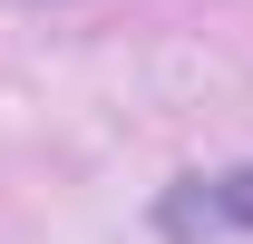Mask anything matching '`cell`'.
I'll use <instances>...</instances> for the list:
<instances>
[{"instance_id":"cell-1","label":"cell","mask_w":253,"mask_h":244,"mask_svg":"<svg viewBox=\"0 0 253 244\" xmlns=\"http://www.w3.org/2000/svg\"><path fill=\"white\" fill-rule=\"evenodd\" d=\"M166 235H253V166H234V176H185L175 195L156 205Z\"/></svg>"}]
</instances>
